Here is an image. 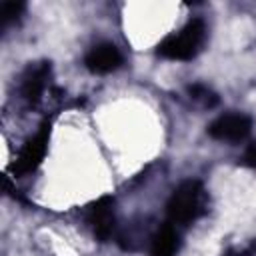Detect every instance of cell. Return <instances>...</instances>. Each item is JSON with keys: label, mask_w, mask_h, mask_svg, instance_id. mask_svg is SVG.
Returning <instances> with one entry per match:
<instances>
[{"label": "cell", "mask_w": 256, "mask_h": 256, "mask_svg": "<svg viewBox=\"0 0 256 256\" xmlns=\"http://www.w3.org/2000/svg\"><path fill=\"white\" fill-rule=\"evenodd\" d=\"M204 40H206V26L200 18H194L180 32L166 36L158 44L156 52L158 56L168 60H190L200 52Z\"/></svg>", "instance_id": "obj_1"}, {"label": "cell", "mask_w": 256, "mask_h": 256, "mask_svg": "<svg viewBox=\"0 0 256 256\" xmlns=\"http://www.w3.org/2000/svg\"><path fill=\"white\" fill-rule=\"evenodd\" d=\"M204 206V188L198 180L182 182L170 196L166 212L170 224H190L194 222Z\"/></svg>", "instance_id": "obj_2"}, {"label": "cell", "mask_w": 256, "mask_h": 256, "mask_svg": "<svg viewBox=\"0 0 256 256\" xmlns=\"http://www.w3.org/2000/svg\"><path fill=\"white\" fill-rule=\"evenodd\" d=\"M48 140H50V124L44 122L40 126V130L26 140V144L22 146L16 162L12 164V172L22 176V174H28L32 170H36L46 154V148H48Z\"/></svg>", "instance_id": "obj_3"}, {"label": "cell", "mask_w": 256, "mask_h": 256, "mask_svg": "<svg viewBox=\"0 0 256 256\" xmlns=\"http://www.w3.org/2000/svg\"><path fill=\"white\" fill-rule=\"evenodd\" d=\"M250 130H252L250 116L240 114V112L222 114L208 126V134L214 140H222V142H240L248 138Z\"/></svg>", "instance_id": "obj_4"}, {"label": "cell", "mask_w": 256, "mask_h": 256, "mask_svg": "<svg viewBox=\"0 0 256 256\" xmlns=\"http://www.w3.org/2000/svg\"><path fill=\"white\" fill-rule=\"evenodd\" d=\"M86 220L98 240H108L114 230V200L110 196H102L92 202L86 210Z\"/></svg>", "instance_id": "obj_5"}, {"label": "cell", "mask_w": 256, "mask_h": 256, "mask_svg": "<svg viewBox=\"0 0 256 256\" xmlns=\"http://www.w3.org/2000/svg\"><path fill=\"white\" fill-rule=\"evenodd\" d=\"M48 76H50V62H36L26 68L20 82V96L26 104L34 106L40 102Z\"/></svg>", "instance_id": "obj_6"}, {"label": "cell", "mask_w": 256, "mask_h": 256, "mask_svg": "<svg viewBox=\"0 0 256 256\" xmlns=\"http://www.w3.org/2000/svg\"><path fill=\"white\" fill-rule=\"evenodd\" d=\"M84 64L94 74H108L122 66V54L114 44L102 42L90 48V52L84 58Z\"/></svg>", "instance_id": "obj_7"}, {"label": "cell", "mask_w": 256, "mask_h": 256, "mask_svg": "<svg viewBox=\"0 0 256 256\" xmlns=\"http://www.w3.org/2000/svg\"><path fill=\"white\" fill-rule=\"evenodd\" d=\"M178 244H180V238H178V232L176 228L168 222L164 224L152 238V246H150V254L152 256H174L176 250H178Z\"/></svg>", "instance_id": "obj_8"}, {"label": "cell", "mask_w": 256, "mask_h": 256, "mask_svg": "<svg viewBox=\"0 0 256 256\" xmlns=\"http://www.w3.org/2000/svg\"><path fill=\"white\" fill-rule=\"evenodd\" d=\"M188 94H190L194 100L202 102L204 106H214V104L218 102V96H216L208 86H204V84H192V86H188Z\"/></svg>", "instance_id": "obj_9"}, {"label": "cell", "mask_w": 256, "mask_h": 256, "mask_svg": "<svg viewBox=\"0 0 256 256\" xmlns=\"http://www.w3.org/2000/svg\"><path fill=\"white\" fill-rule=\"evenodd\" d=\"M24 10L22 2H4L0 8V16H2V24L8 26L12 20H16L20 16V12Z\"/></svg>", "instance_id": "obj_10"}, {"label": "cell", "mask_w": 256, "mask_h": 256, "mask_svg": "<svg viewBox=\"0 0 256 256\" xmlns=\"http://www.w3.org/2000/svg\"><path fill=\"white\" fill-rule=\"evenodd\" d=\"M244 162L252 168H256V140L246 148V154H244Z\"/></svg>", "instance_id": "obj_11"}, {"label": "cell", "mask_w": 256, "mask_h": 256, "mask_svg": "<svg viewBox=\"0 0 256 256\" xmlns=\"http://www.w3.org/2000/svg\"><path fill=\"white\" fill-rule=\"evenodd\" d=\"M244 252H246V256H256V240H252V244Z\"/></svg>", "instance_id": "obj_12"}, {"label": "cell", "mask_w": 256, "mask_h": 256, "mask_svg": "<svg viewBox=\"0 0 256 256\" xmlns=\"http://www.w3.org/2000/svg\"><path fill=\"white\" fill-rule=\"evenodd\" d=\"M224 256H246V252H226Z\"/></svg>", "instance_id": "obj_13"}]
</instances>
